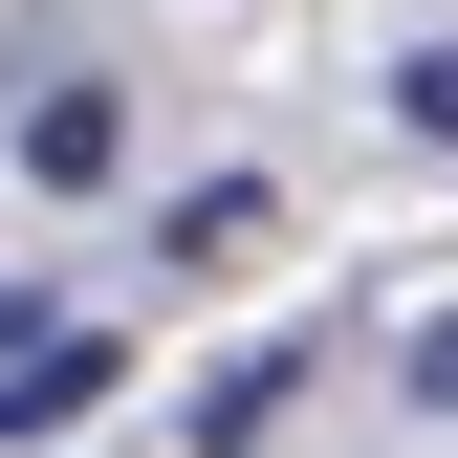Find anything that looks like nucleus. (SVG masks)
<instances>
[{
    "label": "nucleus",
    "instance_id": "nucleus-1",
    "mask_svg": "<svg viewBox=\"0 0 458 458\" xmlns=\"http://www.w3.org/2000/svg\"><path fill=\"white\" fill-rule=\"evenodd\" d=\"M22 175L44 197H109V175H131V109H109V88H44L22 109Z\"/></svg>",
    "mask_w": 458,
    "mask_h": 458
},
{
    "label": "nucleus",
    "instance_id": "nucleus-2",
    "mask_svg": "<svg viewBox=\"0 0 458 458\" xmlns=\"http://www.w3.org/2000/svg\"><path fill=\"white\" fill-rule=\"evenodd\" d=\"M306 371H327V350H306V327H284V350H241V371H218V393H197V437H262V415H284V393H306Z\"/></svg>",
    "mask_w": 458,
    "mask_h": 458
},
{
    "label": "nucleus",
    "instance_id": "nucleus-3",
    "mask_svg": "<svg viewBox=\"0 0 458 458\" xmlns=\"http://www.w3.org/2000/svg\"><path fill=\"white\" fill-rule=\"evenodd\" d=\"M88 393H109V350H22V371H0V437H44V415H88Z\"/></svg>",
    "mask_w": 458,
    "mask_h": 458
},
{
    "label": "nucleus",
    "instance_id": "nucleus-4",
    "mask_svg": "<svg viewBox=\"0 0 458 458\" xmlns=\"http://www.w3.org/2000/svg\"><path fill=\"white\" fill-rule=\"evenodd\" d=\"M393 109H415V131L458 153V44H415V66H393Z\"/></svg>",
    "mask_w": 458,
    "mask_h": 458
}]
</instances>
